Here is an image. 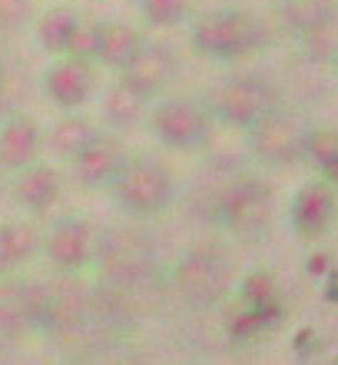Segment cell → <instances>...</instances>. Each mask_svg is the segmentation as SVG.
<instances>
[{
    "label": "cell",
    "instance_id": "cell-11",
    "mask_svg": "<svg viewBox=\"0 0 338 365\" xmlns=\"http://www.w3.org/2000/svg\"><path fill=\"white\" fill-rule=\"evenodd\" d=\"M63 196V176L57 166L50 163H33L23 166L14 180V200L17 206H23L27 212H43Z\"/></svg>",
    "mask_w": 338,
    "mask_h": 365
},
{
    "label": "cell",
    "instance_id": "cell-3",
    "mask_svg": "<svg viewBox=\"0 0 338 365\" xmlns=\"http://www.w3.org/2000/svg\"><path fill=\"white\" fill-rule=\"evenodd\" d=\"M149 123L156 140L169 150H199L209 140V116L193 100H163Z\"/></svg>",
    "mask_w": 338,
    "mask_h": 365
},
{
    "label": "cell",
    "instance_id": "cell-12",
    "mask_svg": "<svg viewBox=\"0 0 338 365\" xmlns=\"http://www.w3.org/2000/svg\"><path fill=\"white\" fill-rule=\"evenodd\" d=\"M97 133L100 130L93 120H87V116H80V113H67L63 120H57V123L50 126V130H43V153L70 163Z\"/></svg>",
    "mask_w": 338,
    "mask_h": 365
},
{
    "label": "cell",
    "instance_id": "cell-16",
    "mask_svg": "<svg viewBox=\"0 0 338 365\" xmlns=\"http://www.w3.org/2000/svg\"><path fill=\"white\" fill-rule=\"evenodd\" d=\"M80 24V14L70 7H50L37 20V43L47 50L50 57H67L73 30Z\"/></svg>",
    "mask_w": 338,
    "mask_h": 365
},
{
    "label": "cell",
    "instance_id": "cell-21",
    "mask_svg": "<svg viewBox=\"0 0 338 365\" xmlns=\"http://www.w3.org/2000/svg\"><path fill=\"white\" fill-rule=\"evenodd\" d=\"M33 17V0H0V34H17Z\"/></svg>",
    "mask_w": 338,
    "mask_h": 365
},
{
    "label": "cell",
    "instance_id": "cell-6",
    "mask_svg": "<svg viewBox=\"0 0 338 365\" xmlns=\"http://www.w3.org/2000/svg\"><path fill=\"white\" fill-rule=\"evenodd\" d=\"M93 246H97V236H93V226L87 220H60L53 230L40 240V250L47 252V259L57 266V269H83L93 256Z\"/></svg>",
    "mask_w": 338,
    "mask_h": 365
},
{
    "label": "cell",
    "instance_id": "cell-10",
    "mask_svg": "<svg viewBox=\"0 0 338 365\" xmlns=\"http://www.w3.org/2000/svg\"><path fill=\"white\" fill-rule=\"evenodd\" d=\"M43 156V126L33 116H14L0 123V166L20 173Z\"/></svg>",
    "mask_w": 338,
    "mask_h": 365
},
{
    "label": "cell",
    "instance_id": "cell-7",
    "mask_svg": "<svg viewBox=\"0 0 338 365\" xmlns=\"http://www.w3.org/2000/svg\"><path fill=\"white\" fill-rule=\"evenodd\" d=\"M229 282V262L216 250L186 252L176 266V286L189 299H216Z\"/></svg>",
    "mask_w": 338,
    "mask_h": 365
},
{
    "label": "cell",
    "instance_id": "cell-14",
    "mask_svg": "<svg viewBox=\"0 0 338 365\" xmlns=\"http://www.w3.org/2000/svg\"><path fill=\"white\" fill-rule=\"evenodd\" d=\"M262 190H265V186L242 182V186H232V190L226 192L223 216H226V222H229L232 230L249 232L252 226H259V222L265 220L269 206H265V192H262Z\"/></svg>",
    "mask_w": 338,
    "mask_h": 365
},
{
    "label": "cell",
    "instance_id": "cell-19",
    "mask_svg": "<svg viewBox=\"0 0 338 365\" xmlns=\"http://www.w3.org/2000/svg\"><path fill=\"white\" fill-rule=\"evenodd\" d=\"M139 14L149 27H179L189 17V0H139Z\"/></svg>",
    "mask_w": 338,
    "mask_h": 365
},
{
    "label": "cell",
    "instance_id": "cell-1",
    "mask_svg": "<svg viewBox=\"0 0 338 365\" xmlns=\"http://www.w3.org/2000/svg\"><path fill=\"white\" fill-rule=\"evenodd\" d=\"M116 206L133 216H159L173 206L176 180L159 160L149 156H126L120 173L110 182Z\"/></svg>",
    "mask_w": 338,
    "mask_h": 365
},
{
    "label": "cell",
    "instance_id": "cell-5",
    "mask_svg": "<svg viewBox=\"0 0 338 365\" xmlns=\"http://www.w3.org/2000/svg\"><path fill=\"white\" fill-rule=\"evenodd\" d=\"M272 110V87L262 77H236L216 96V113L226 123L255 126Z\"/></svg>",
    "mask_w": 338,
    "mask_h": 365
},
{
    "label": "cell",
    "instance_id": "cell-20",
    "mask_svg": "<svg viewBox=\"0 0 338 365\" xmlns=\"http://www.w3.org/2000/svg\"><path fill=\"white\" fill-rule=\"evenodd\" d=\"M100 30H103V24L80 17L77 30H73V40H70V53H67V57H80V60H93V57H97Z\"/></svg>",
    "mask_w": 338,
    "mask_h": 365
},
{
    "label": "cell",
    "instance_id": "cell-13",
    "mask_svg": "<svg viewBox=\"0 0 338 365\" xmlns=\"http://www.w3.org/2000/svg\"><path fill=\"white\" fill-rule=\"evenodd\" d=\"M146 40L139 37V30H133L130 24H103L100 30V43H97V57L103 67L123 73L130 63L136 60V53L143 50Z\"/></svg>",
    "mask_w": 338,
    "mask_h": 365
},
{
    "label": "cell",
    "instance_id": "cell-8",
    "mask_svg": "<svg viewBox=\"0 0 338 365\" xmlns=\"http://www.w3.org/2000/svg\"><path fill=\"white\" fill-rule=\"evenodd\" d=\"M176 77V57L163 43H143L136 60L120 73V83L139 93L143 100H153L159 90H166Z\"/></svg>",
    "mask_w": 338,
    "mask_h": 365
},
{
    "label": "cell",
    "instance_id": "cell-17",
    "mask_svg": "<svg viewBox=\"0 0 338 365\" xmlns=\"http://www.w3.org/2000/svg\"><path fill=\"white\" fill-rule=\"evenodd\" d=\"M146 103H149V100H143V96L133 93L130 87L113 83V87L103 93V116H107L110 126L126 130V126H136L146 116Z\"/></svg>",
    "mask_w": 338,
    "mask_h": 365
},
{
    "label": "cell",
    "instance_id": "cell-22",
    "mask_svg": "<svg viewBox=\"0 0 338 365\" xmlns=\"http://www.w3.org/2000/svg\"><path fill=\"white\" fill-rule=\"evenodd\" d=\"M0 113H4V96H0Z\"/></svg>",
    "mask_w": 338,
    "mask_h": 365
},
{
    "label": "cell",
    "instance_id": "cell-23",
    "mask_svg": "<svg viewBox=\"0 0 338 365\" xmlns=\"http://www.w3.org/2000/svg\"><path fill=\"white\" fill-rule=\"evenodd\" d=\"M0 67H4V60H0Z\"/></svg>",
    "mask_w": 338,
    "mask_h": 365
},
{
    "label": "cell",
    "instance_id": "cell-4",
    "mask_svg": "<svg viewBox=\"0 0 338 365\" xmlns=\"http://www.w3.org/2000/svg\"><path fill=\"white\" fill-rule=\"evenodd\" d=\"M43 93L50 96V103L77 113L80 106L90 103V96L97 93V70L93 60H80V57H60L53 60L43 73Z\"/></svg>",
    "mask_w": 338,
    "mask_h": 365
},
{
    "label": "cell",
    "instance_id": "cell-15",
    "mask_svg": "<svg viewBox=\"0 0 338 365\" xmlns=\"http://www.w3.org/2000/svg\"><path fill=\"white\" fill-rule=\"evenodd\" d=\"M40 250V232L30 222H0V276L17 272Z\"/></svg>",
    "mask_w": 338,
    "mask_h": 365
},
{
    "label": "cell",
    "instance_id": "cell-9",
    "mask_svg": "<svg viewBox=\"0 0 338 365\" xmlns=\"http://www.w3.org/2000/svg\"><path fill=\"white\" fill-rule=\"evenodd\" d=\"M126 163V150L116 136L97 133L73 160H70V173L83 186H110L120 166Z\"/></svg>",
    "mask_w": 338,
    "mask_h": 365
},
{
    "label": "cell",
    "instance_id": "cell-18",
    "mask_svg": "<svg viewBox=\"0 0 338 365\" xmlns=\"http://www.w3.org/2000/svg\"><path fill=\"white\" fill-rule=\"evenodd\" d=\"M252 146L265 160H282L292 150V130L275 116H262L255 123V133H252Z\"/></svg>",
    "mask_w": 338,
    "mask_h": 365
},
{
    "label": "cell",
    "instance_id": "cell-2",
    "mask_svg": "<svg viewBox=\"0 0 338 365\" xmlns=\"http://www.w3.org/2000/svg\"><path fill=\"white\" fill-rule=\"evenodd\" d=\"M193 50L209 60H239L262 43L259 24L239 10H213L196 20Z\"/></svg>",
    "mask_w": 338,
    "mask_h": 365
}]
</instances>
